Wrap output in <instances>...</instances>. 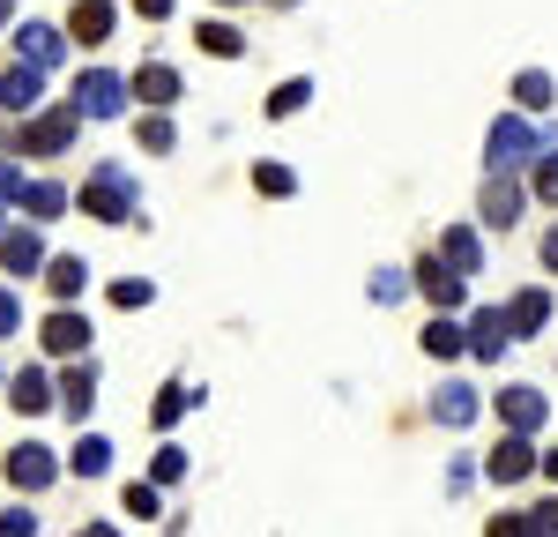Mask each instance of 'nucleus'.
Segmentation results:
<instances>
[{"instance_id": "f257e3e1", "label": "nucleus", "mask_w": 558, "mask_h": 537, "mask_svg": "<svg viewBox=\"0 0 558 537\" xmlns=\"http://www.w3.org/2000/svg\"><path fill=\"white\" fill-rule=\"evenodd\" d=\"M83 217H105V224H128L134 217V179L120 165H97L83 179Z\"/></svg>"}, {"instance_id": "f03ea898", "label": "nucleus", "mask_w": 558, "mask_h": 537, "mask_svg": "<svg viewBox=\"0 0 558 537\" xmlns=\"http://www.w3.org/2000/svg\"><path fill=\"white\" fill-rule=\"evenodd\" d=\"M75 128H83L75 105H68V112H38L31 128H15V150H23V157H60V150L75 142Z\"/></svg>"}, {"instance_id": "7ed1b4c3", "label": "nucleus", "mask_w": 558, "mask_h": 537, "mask_svg": "<svg viewBox=\"0 0 558 537\" xmlns=\"http://www.w3.org/2000/svg\"><path fill=\"white\" fill-rule=\"evenodd\" d=\"M75 112H89V120H120V112H128V83L105 75V68L75 75Z\"/></svg>"}, {"instance_id": "20e7f679", "label": "nucleus", "mask_w": 558, "mask_h": 537, "mask_svg": "<svg viewBox=\"0 0 558 537\" xmlns=\"http://www.w3.org/2000/svg\"><path fill=\"white\" fill-rule=\"evenodd\" d=\"M52 478H60V463H52V448H38V441L8 448V486H15V492H45Z\"/></svg>"}, {"instance_id": "39448f33", "label": "nucleus", "mask_w": 558, "mask_h": 537, "mask_svg": "<svg viewBox=\"0 0 558 537\" xmlns=\"http://www.w3.org/2000/svg\"><path fill=\"white\" fill-rule=\"evenodd\" d=\"M536 142H544V134L529 128V120H499V128H492V172L529 165V157H536Z\"/></svg>"}, {"instance_id": "423d86ee", "label": "nucleus", "mask_w": 558, "mask_h": 537, "mask_svg": "<svg viewBox=\"0 0 558 537\" xmlns=\"http://www.w3.org/2000/svg\"><path fill=\"white\" fill-rule=\"evenodd\" d=\"M529 470H536V448H529V433H514V441H499L492 455H484V478H492V486H521Z\"/></svg>"}, {"instance_id": "0eeeda50", "label": "nucleus", "mask_w": 558, "mask_h": 537, "mask_svg": "<svg viewBox=\"0 0 558 537\" xmlns=\"http://www.w3.org/2000/svg\"><path fill=\"white\" fill-rule=\"evenodd\" d=\"M52 358H75V351H89V321L75 307H60V313H45V336H38Z\"/></svg>"}, {"instance_id": "6e6552de", "label": "nucleus", "mask_w": 558, "mask_h": 537, "mask_svg": "<svg viewBox=\"0 0 558 537\" xmlns=\"http://www.w3.org/2000/svg\"><path fill=\"white\" fill-rule=\"evenodd\" d=\"M417 291L432 299V313H454L462 299H470V291H462V268H439V254L417 268Z\"/></svg>"}, {"instance_id": "1a4fd4ad", "label": "nucleus", "mask_w": 558, "mask_h": 537, "mask_svg": "<svg viewBox=\"0 0 558 537\" xmlns=\"http://www.w3.org/2000/svg\"><path fill=\"white\" fill-rule=\"evenodd\" d=\"M38 90H45V68L15 60V68L0 75V105H8V112H38Z\"/></svg>"}, {"instance_id": "9d476101", "label": "nucleus", "mask_w": 558, "mask_h": 537, "mask_svg": "<svg viewBox=\"0 0 558 537\" xmlns=\"http://www.w3.org/2000/svg\"><path fill=\"white\" fill-rule=\"evenodd\" d=\"M68 38L75 45H105L112 38V0H75V8H68Z\"/></svg>"}, {"instance_id": "9b49d317", "label": "nucleus", "mask_w": 558, "mask_h": 537, "mask_svg": "<svg viewBox=\"0 0 558 537\" xmlns=\"http://www.w3.org/2000/svg\"><path fill=\"white\" fill-rule=\"evenodd\" d=\"M507 344H514L507 313H499V307H476V313H470V351H476V358H499Z\"/></svg>"}, {"instance_id": "f8f14e48", "label": "nucleus", "mask_w": 558, "mask_h": 537, "mask_svg": "<svg viewBox=\"0 0 558 537\" xmlns=\"http://www.w3.org/2000/svg\"><path fill=\"white\" fill-rule=\"evenodd\" d=\"M134 97H142V105H149V112H165V105H179V68H165V60H149V68H142V75H134Z\"/></svg>"}, {"instance_id": "ddd939ff", "label": "nucleus", "mask_w": 558, "mask_h": 537, "mask_svg": "<svg viewBox=\"0 0 558 537\" xmlns=\"http://www.w3.org/2000/svg\"><path fill=\"white\" fill-rule=\"evenodd\" d=\"M0 262H8V276H38L45 268V239L38 231H0Z\"/></svg>"}, {"instance_id": "4468645a", "label": "nucleus", "mask_w": 558, "mask_h": 537, "mask_svg": "<svg viewBox=\"0 0 558 537\" xmlns=\"http://www.w3.org/2000/svg\"><path fill=\"white\" fill-rule=\"evenodd\" d=\"M60 45H68V31H52V23H23V31H15V52H23L31 68H52Z\"/></svg>"}, {"instance_id": "2eb2a0df", "label": "nucleus", "mask_w": 558, "mask_h": 537, "mask_svg": "<svg viewBox=\"0 0 558 537\" xmlns=\"http://www.w3.org/2000/svg\"><path fill=\"white\" fill-rule=\"evenodd\" d=\"M83 284H89V262L83 254H60V262H45V291L68 307V299H83Z\"/></svg>"}, {"instance_id": "dca6fc26", "label": "nucleus", "mask_w": 558, "mask_h": 537, "mask_svg": "<svg viewBox=\"0 0 558 537\" xmlns=\"http://www.w3.org/2000/svg\"><path fill=\"white\" fill-rule=\"evenodd\" d=\"M8 403H15V410H23V418H38L45 403H60V396H52V381H45L38 366H23V373H15V381H8Z\"/></svg>"}, {"instance_id": "f3484780", "label": "nucleus", "mask_w": 558, "mask_h": 537, "mask_svg": "<svg viewBox=\"0 0 558 537\" xmlns=\"http://www.w3.org/2000/svg\"><path fill=\"white\" fill-rule=\"evenodd\" d=\"M499 418H507L514 433H536V426H544V396H536V389H499Z\"/></svg>"}, {"instance_id": "a211bd4d", "label": "nucleus", "mask_w": 558, "mask_h": 537, "mask_svg": "<svg viewBox=\"0 0 558 537\" xmlns=\"http://www.w3.org/2000/svg\"><path fill=\"white\" fill-rule=\"evenodd\" d=\"M476 210H484V224H499V231H507V224L521 217V187H514L507 172H499L492 187H484V202H476Z\"/></svg>"}, {"instance_id": "6ab92c4d", "label": "nucleus", "mask_w": 558, "mask_h": 537, "mask_svg": "<svg viewBox=\"0 0 558 537\" xmlns=\"http://www.w3.org/2000/svg\"><path fill=\"white\" fill-rule=\"evenodd\" d=\"M439 254H447V268H462V276L484 268V247H476V231H462V224H454V231H439Z\"/></svg>"}, {"instance_id": "aec40b11", "label": "nucleus", "mask_w": 558, "mask_h": 537, "mask_svg": "<svg viewBox=\"0 0 558 537\" xmlns=\"http://www.w3.org/2000/svg\"><path fill=\"white\" fill-rule=\"evenodd\" d=\"M68 470H75V478H105V470H112V441H105V433H83L75 455H68Z\"/></svg>"}, {"instance_id": "412c9836", "label": "nucleus", "mask_w": 558, "mask_h": 537, "mask_svg": "<svg viewBox=\"0 0 558 537\" xmlns=\"http://www.w3.org/2000/svg\"><path fill=\"white\" fill-rule=\"evenodd\" d=\"M89 403H97V373H89V366H75V373L60 381V410H68L75 426H83V418H89Z\"/></svg>"}, {"instance_id": "4be33fe9", "label": "nucleus", "mask_w": 558, "mask_h": 537, "mask_svg": "<svg viewBox=\"0 0 558 537\" xmlns=\"http://www.w3.org/2000/svg\"><path fill=\"white\" fill-rule=\"evenodd\" d=\"M514 105H521V112H551V105H558L551 75H544V68H521V75H514Z\"/></svg>"}, {"instance_id": "5701e85b", "label": "nucleus", "mask_w": 558, "mask_h": 537, "mask_svg": "<svg viewBox=\"0 0 558 537\" xmlns=\"http://www.w3.org/2000/svg\"><path fill=\"white\" fill-rule=\"evenodd\" d=\"M425 351H432V358H462V351H470V329H454L447 313H432V329H425Z\"/></svg>"}, {"instance_id": "b1692460", "label": "nucleus", "mask_w": 558, "mask_h": 537, "mask_svg": "<svg viewBox=\"0 0 558 537\" xmlns=\"http://www.w3.org/2000/svg\"><path fill=\"white\" fill-rule=\"evenodd\" d=\"M544 313H551L544 291H521L514 307H507V329H514V336H536V329H544Z\"/></svg>"}, {"instance_id": "393cba45", "label": "nucleus", "mask_w": 558, "mask_h": 537, "mask_svg": "<svg viewBox=\"0 0 558 537\" xmlns=\"http://www.w3.org/2000/svg\"><path fill=\"white\" fill-rule=\"evenodd\" d=\"M492 537H551V515L544 508H514V515H499Z\"/></svg>"}, {"instance_id": "a878e982", "label": "nucleus", "mask_w": 558, "mask_h": 537, "mask_svg": "<svg viewBox=\"0 0 558 537\" xmlns=\"http://www.w3.org/2000/svg\"><path fill=\"white\" fill-rule=\"evenodd\" d=\"M23 210H31V217H60V210H68V187H60V179H31V187H23Z\"/></svg>"}, {"instance_id": "bb28decb", "label": "nucleus", "mask_w": 558, "mask_h": 537, "mask_svg": "<svg viewBox=\"0 0 558 537\" xmlns=\"http://www.w3.org/2000/svg\"><path fill=\"white\" fill-rule=\"evenodd\" d=\"M432 410H439V426H470L476 418V389H439Z\"/></svg>"}, {"instance_id": "cd10ccee", "label": "nucleus", "mask_w": 558, "mask_h": 537, "mask_svg": "<svg viewBox=\"0 0 558 537\" xmlns=\"http://www.w3.org/2000/svg\"><path fill=\"white\" fill-rule=\"evenodd\" d=\"M202 52H216V60H239V52H246V38H239L231 23H202Z\"/></svg>"}, {"instance_id": "c85d7f7f", "label": "nucleus", "mask_w": 558, "mask_h": 537, "mask_svg": "<svg viewBox=\"0 0 558 537\" xmlns=\"http://www.w3.org/2000/svg\"><path fill=\"white\" fill-rule=\"evenodd\" d=\"M194 389H165V396H157V410H149V418H157V426H179V418H186V410H194Z\"/></svg>"}, {"instance_id": "c756f323", "label": "nucleus", "mask_w": 558, "mask_h": 537, "mask_svg": "<svg viewBox=\"0 0 558 537\" xmlns=\"http://www.w3.org/2000/svg\"><path fill=\"white\" fill-rule=\"evenodd\" d=\"M149 299H157V284H149V276H120V284H112V307H149Z\"/></svg>"}, {"instance_id": "7c9ffc66", "label": "nucleus", "mask_w": 558, "mask_h": 537, "mask_svg": "<svg viewBox=\"0 0 558 537\" xmlns=\"http://www.w3.org/2000/svg\"><path fill=\"white\" fill-rule=\"evenodd\" d=\"M142 150H149V157H165V150H172V120H165V112H149V120H142Z\"/></svg>"}, {"instance_id": "2f4dec72", "label": "nucleus", "mask_w": 558, "mask_h": 537, "mask_svg": "<svg viewBox=\"0 0 558 537\" xmlns=\"http://www.w3.org/2000/svg\"><path fill=\"white\" fill-rule=\"evenodd\" d=\"M305 97H313V83H283L276 97H268V112H276V120H291V112H299Z\"/></svg>"}, {"instance_id": "473e14b6", "label": "nucleus", "mask_w": 558, "mask_h": 537, "mask_svg": "<svg viewBox=\"0 0 558 537\" xmlns=\"http://www.w3.org/2000/svg\"><path fill=\"white\" fill-rule=\"evenodd\" d=\"M186 478V448H157V486H179Z\"/></svg>"}, {"instance_id": "72a5a7b5", "label": "nucleus", "mask_w": 558, "mask_h": 537, "mask_svg": "<svg viewBox=\"0 0 558 537\" xmlns=\"http://www.w3.org/2000/svg\"><path fill=\"white\" fill-rule=\"evenodd\" d=\"M254 187H260V194H291L299 179H291V165H260V172H254Z\"/></svg>"}, {"instance_id": "f704fd0d", "label": "nucleus", "mask_w": 558, "mask_h": 537, "mask_svg": "<svg viewBox=\"0 0 558 537\" xmlns=\"http://www.w3.org/2000/svg\"><path fill=\"white\" fill-rule=\"evenodd\" d=\"M128 515L149 523V515H157V486H142V478H134V486H128Z\"/></svg>"}, {"instance_id": "c9c22d12", "label": "nucleus", "mask_w": 558, "mask_h": 537, "mask_svg": "<svg viewBox=\"0 0 558 537\" xmlns=\"http://www.w3.org/2000/svg\"><path fill=\"white\" fill-rule=\"evenodd\" d=\"M402 291H410V284H402V276H395V268H380V276H373V299H380V307H395V299H402Z\"/></svg>"}, {"instance_id": "e433bc0d", "label": "nucleus", "mask_w": 558, "mask_h": 537, "mask_svg": "<svg viewBox=\"0 0 558 537\" xmlns=\"http://www.w3.org/2000/svg\"><path fill=\"white\" fill-rule=\"evenodd\" d=\"M0 537H38V515H23V508H8V515H0Z\"/></svg>"}, {"instance_id": "4c0bfd02", "label": "nucleus", "mask_w": 558, "mask_h": 537, "mask_svg": "<svg viewBox=\"0 0 558 537\" xmlns=\"http://www.w3.org/2000/svg\"><path fill=\"white\" fill-rule=\"evenodd\" d=\"M536 194H544V202H558V150L536 165Z\"/></svg>"}, {"instance_id": "58836bf2", "label": "nucleus", "mask_w": 558, "mask_h": 537, "mask_svg": "<svg viewBox=\"0 0 558 537\" xmlns=\"http://www.w3.org/2000/svg\"><path fill=\"white\" fill-rule=\"evenodd\" d=\"M23 187H31V179L15 172V165H0V202H23Z\"/></svg>"}, {"instance_id": "ea45409f", "label": "nucleus", "mask_w": 558, "mask_h": 537, "mask_svg": "<svg viewBox=\"0 0 558 537\" xmlns=\"http://www.w3.org/2000/svg\"><path fill=\"white\" fill-rule=\"evenodd\" d=\"M172 8H179V0H134V15H149V23H165Z\"/></svg>"}, {"instance_id": "a19ab883", "label": "nucleus", "mask_w": 558, "mask_h": 537, "mask_svg": "<svg viewBox=\"0 0 558 537\" xmlns=\"http://www.w3.org/2000/svg\"><path fill=\"white\" fill-rule=\"evenodd\" d=\"M15 321H23L15 313V291H0V336H15Z\"/></svg>"}, {"instance_id": "79ce46f5", "label": "nucleus", "mask_w": 558, "mask_h": 537, "mask_svg": "<svg viewBox=\"0 0 558 537\" xmlns=\"http://www.w3.org/2000/svg\"><path fill=\"white\" fill-rule=\"evenodd\" d=\"M544 262L558 268V224H551V231H544Z\"/></svg>"}, {"instance_id": "37998d69", "label": "nucleus", "mask_w": 558, "mask_h": 537, "mask_svg": "<svg viewBox=\"0 0 558 537\" xmlns=\"http://www.w3.org/2000/svg\"><path fill=\"white\" fill-rule=\"evenodd\" d=\"M83 537H120V530H112V523H89V530Z\"/></svg>"}, {"instance_id": "c03bdc74", "label": "nucleus", "mask_w": 558, "mask_h": 537, "mask_svg": "<svg viewBox=\"0 0 558 537\" xmlns=\"http://www.w3.org/2000/svg\"><path fill=\"white\" fill-rule=\"evenodd\" d=\"M8 15H15V0H0V31H8Z\"/></svg>"}, {"instance_id": "a18cd8bd", "label": "nucleus", "mask_w": 558, "mask_h": 537, "mask_svg": "<svg viewBox=\"0 0 558 537\" xmlns=\"http://www.w3.org/2000/svg\"><path fill=\"white\" fill-rule=\"evenodd\" d=\"M544 478H558V455H544Z\"/></svg>"}, {"instance_id": "49530a36", "label": "nucleus", "mask_w": 558, "mask_h": 537, "mask_svg": "<svg viewBox=\"0 0 558 537\" xmlns=\"http://www.w3.org/2000/svg\"><path fill=\"white\" fill-rule=\"evenodd\" d=\"M544 515H551V537H558V508H544Z\"/></svg>"}, {"instance_id": "de8ad7c7", "label": "nucleus", "mask_w": 558, "mask_h": 537, "mask_svg": "<svg viewBox=\"0 0 558 537\" xmlns=\"http://www.w3.org/2000/svg\"><path fill=\"white\" fill-rule=\"evenodd\" d=\"M0 231H8V217H0Z\"/></svg>"}, {"instance_id": "09e8293b", "label": "nucleus", "mask_w": 558, "mask_h": 537, "mask_svg": "<svg viewBox=\"0 0 558 537\" xmlns=\"http://www.w3.org/2000/svg\"><path fill=\"white\" fill-rule=\"evenodd\" d=\"M231 8H239V0H231Z\"/></svg>"}]
</instances>
